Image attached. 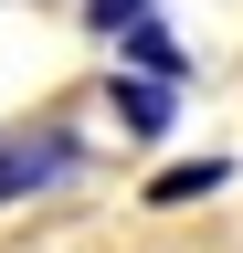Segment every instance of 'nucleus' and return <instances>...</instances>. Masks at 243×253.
<instances>
[{"instance_id":"nucleus-1","label":"nucleus","mask_w":243,"mask_h":253,"mask_svg":"<svg viewBox=\"0 0 243 253\" xmlns=\"http://www.w3.org/2000/svg\"><path fill=\"white\" fill-rule=\"evenodd\" d=\"M85 169V137L64 116H43V126H11V137H0V211L11 201H32V190H64Z\"/></svg>"},{"instance_id":"nucleus-2","label":"nucleus","mask_w":243,"mask_h":253,"mask_svg":"<svg viewBox=\"0 0 243 253\" xmlns=\"http://www.w3.org/2000/svg\"><path fill=\"white\" fill-rule=\"evenodd\" d=\"M106 106H116L127 137H159V126H169V84L159 74H106Z\"/></svg>"},{"instance_id":"nucleus-3","label":"nucleus","mask_w":243,"mask_h":253,"mask_svg":"<svg viewBox=\"0 0 243 253\" xmlns=\"http://www.w3.org/2000/svg\"><path fill=\"white\" fill-rule=\"evenodd\" d=\"M222 179H233L222 158H201V169H159V179H148V201H159V211H180V201H211Z\"/></svg>"},{"instance_id":"nucleus-4","label":"nucleus","mask_w":243,"mask_h":253,"mask_svg":"<svg viewBox=\"0 0 243 253\" xmlns=\"http://www.w3.org/2000/svg\"><path fill=\"white\" fill-rule=\"evenodd\" d=\"M148 11H159V0H85V21H96V32H127V21H148Z\"/></svg>"}]
</instances>
